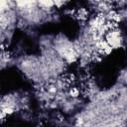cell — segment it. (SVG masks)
Wrapping results in <instances>:
<instances>
[{"label": "cell", "instance_id": "1", "mask_svg": "<svg viewBox=\"0 0 127 127\" xmlns=\"http://www.w3.org/2000/svg\"><path fill=\"white\" fill-rule=\"evenodd\" d=\"M103 38L113 50L120 49L124 44V36L119 27L108 30L103 36Z\"/></svg>", "mask_w": 127, "mask_h": 127}]
</instances>
